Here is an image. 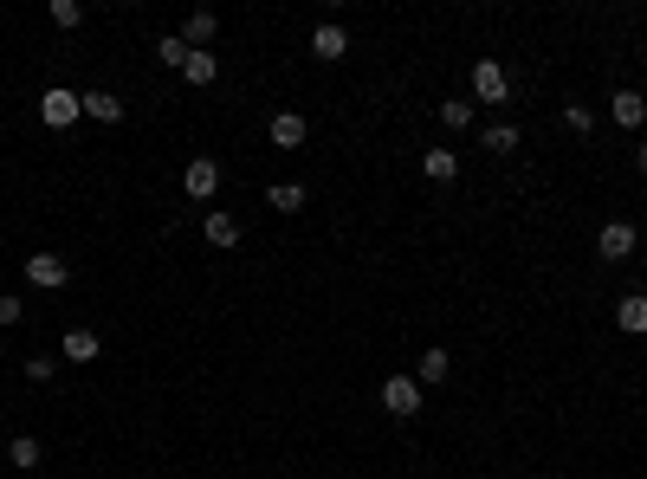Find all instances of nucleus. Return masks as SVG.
Instances as JSON below:
<instances>
[{"instance_id": "4468645a", "label": "nucleus", "mask_w": 647, "mask_h": 479, "mask_svg": "<svg viewBox=\"0 0 647 479\" xmlns=\"http://www.w3.org/2000/svg\"><path fill=\"white\" fill-rule=\"evenodd\" d=\"M7 460H13V467H20V473H33L39 460H46V447H39L33 434H13V441H7Z\"/></svg>"}, {"instance_id": "dca6fc26", "label": "nucleus", "mask_w": 647, "mask_h": 479, "mask_svg": "<svg viewBox=\"0 0 647 479\" xmlns=\"http://www.w3.org/2000/svg\"><path fill=\"white\" fill-rule=\"evenodd\" d=\"M85 117H98V123H123L117 91H85Z\"/></svg>"}, {"instance_id": "393cba45", "label": "nucleus", "mask_w": 647, "mask_h": 479, "mask_svg": "<svg viewBox=\"0 0 647 479\" xmlns=\"http://www.w3.org/2000/svg\"><path fill=\"white\" fill-rule=\"evenodd\" d=\"M26 318V305H20V298H13V292H0V331H13V324H20Z\"/></svg>"}, {"instance_id": "f03ea898", "label": "nucleus", "mask_w": 647, "mask_h": 479, "mask_svg": "<svg viewBox=\"0 0 647 479\" xmlns=\"http://www.w3.org/2000/svg\"><path fill=\"white\" fill-rule=\"evenodd\" d=\"M382 408H389L395 421H415L421 415V382L415 376H389L382 382Z\"/></svg>"}, {"instance_id": "f257e3e1", "label": "nucleus", "mask_w": 647, "mask_h": 479, "mask_svg": "<svg viewBox=\"0 0 647 479\" xmlns=\"http://www.w3.org/2000/svg\"><path fill=\"white\" fill-rule=\"evenodd\" d=\"M78 117H85V91H65V85L39 91V123H46V130H72Z\"/></svg>"}, {"instance_id": "a211bd4d", "label": "nucleus", "mask_w": 647, "mask_h": 479, "mask_svg": "<svg viewBox=\"0 0 647 479\" xmlns=\"http://www.w3.org/2000/svg\"><path fill=\"white\" fill-rule=\"evenodd\" d=\"M98 331H65V363H91V357H98Z\"/></svg>"}, {"instance_id": "4be33fe9", "label": "nucleus", "mask_w": 647, "mask_h": 479, "mask_svg": "<svg viewBox=\"0 0 647 479\" xmlns=\"http://www.w3.org/2000/svg\"><path fill=\"white\" fill-rule=\"evenodd\" d=\"M52 26H59V33H72V26H85V7H78V0H52Z\"/></svg>"}, {"instance_id": "ddd939ff", "label": "nucleus", "mask_w": 647, "mask_h": 479, "mask_svg": "<svg viewBox=\"0 0 647 479\" xmlns=\"http://www.w3.org/2000/svg\"><path fill=\"white\" fill-rule=\"evenodd\" d=\"M266 208L272 214H298V208H305V182H272L266 188Z\"/></svg>"}, {"instance_id": "20e7f679", "label": "nucleus", "mask_w": 647, "mask_h": 479, "mask_svg": "<svg viewBox=\"0 0 647 479\" xmlns=\"http://www.w3.org/2000/svg\"><path fill=\"white\" fill-rule=\"evenodd\" d=\"M473 98L479 104H505V98H512V78H505L499 59H479L473 65Z\"/></svg>"}, {"instance_id": "5701e85b", "label": "nucleus", "mask_w": 647, "mask_h": 479, "mask_svg": "<svg viewBox=\"0 0 647 479\" xmlns=\"http://www.w3.org/2000/svg\"><path fill=\"white\" fill-rule=\"evenodd\" d=\"M156 59L182 72V65H188V39H182V33H169V39H162V46H156Z\"/></svg>"}, {"instance_id": "0eeeda50", "label": "nucleus", "mask_w": 647, "mask_h": 479, "mask_svg": "<svg viewBox=\"0 0 647 479\" xmlns=\"http://www.w3.org/2000/svg\"><path fill=\"white\" fill-rule=\"evenodd\" d=\"M182 39H188V52H208L214 39H220V13H188V26H182Z\"/></svg>"}, {"instance_id": "f3484780", "label": "nucleus", "mask_w": 647, "mask_h": 479, "mask_svg": "<svg viewBox=\"0 0 647 479\" xmlns=\"http://www.w3.org/2000/svg\"><path fill=\"white\" fill-rule=\"evenodd\" d=\"M447 369H453L447 350H428V357L415 363V382H421V389H434V382H447Z\"/></svg>"}, {"instance_id": "f8f14e48", "label": "nucleus", "mask_w": 647, "mask_h": 479, "mask_svg": "<svg viewBox=\"0 0 647 479\" xmlns=\"http://www.w3.org/2000/svg\"><path fill=\"white\" fill-rule=\"evenodd\" d=\"M615 324H622L628 337H647V292H628L622 305H615Z\"/></svg>"}, {"instance_id": "a878e982", "label": "nucleus", "mask_w": 647, "mask_h": 479, "mask_svg": "<svg viewBox=\"0 0 647 479\" xmlns=\"http://www.w3.org/2000/svg\"><path fill=\"white\" fill-rule=\"evenodd\" d=\"M26 376H33V382H52V376H59V357H26Z\"/></svg>"}, {"instance_id": "7ed1b4c3", "label": "nucleus", "mask_w": 647, "mask_h": 479, "mask_svg": "<svg viewBox=\"0 0 647 479\" xmlns=\"http://www.w3.org/2000/svg\"><path fill=\"white\" fill-rule=\"evenodd\" d=\"M635 246H641V234H635V221H609L596 234V253L609 259V266H622V259H635Z\"/></svg>"}, {"instance_id": "9d476101", "label": "nucleus", "mask_w": 647, "mask_h": 479, "mask_svg": "<svg viewBox=\"0 0 647 479\" xmlns=\"http://www.w3.org/2000/svg\"><path fill=\"white\" fill-rule=\"evenodd\" d=\"M609 117L622 123V130H641V123H647V98H641V91H615V98H609Z\"/></svg>"}, {"instance_id": "6ab92c4d", "label": "nucleus", "mask_w": 647, "mask_h": 479, "mask_svg": "<svg viewBox=\"0 0 647 479\" xmlns=\"http://www.w3.org/2000/svg\"><path fill=\"white\" fill-rule=\"evenodd\" d=\"M421 169H428V182H453V175H460V156H453V149H428Z\"/></svg>"}, {"instance_id": "412c9836", "label": "nucleus", "mask_w": 647, "mask_h": 479, "mask_svg": "<svg viewBox=\"0 0 647 479\" xmlns=\"http://www.w3.org/2000/svg\"><path fill=\"white\" fill-rule=\"evenodd\" d=\"M440 123L447 130H473V98H440Z\"/></svg>"}, {"instance_id": "6e6552de", "label": "nucleus", "mask_w": 647, "mask_h": 479, "mask_svg": "<svg viewBox=\"0 0 647 479\" xmlns=\"http://www.w3.org/2000/svg\"><path fill=\"white\" fill-rule=\"evenodd\" d=\"M305 136H311V123L298 111H272V143L279 149H305Z\"/></svg>"}, {"instance_id": "bb28decb", "label": "nucleus", "mask_w": 647, "mask_h": 479, "mask_svg": "<svg viewBox=\"0 0 647 479\" xmlns=\"http://www.w3.org/2000/svg\"><path fill=\"white\" fill-rule=\"evenodd\" d=\"M635 162H641V175H647V143H635Z\"/></svg>"}, {"instance_id": "2eb2a0df", "label": "nucleus", "mask_w": 647, "mask_h": 479, "mask_svg": "<svg viewBox=\"0 0 647 479\" xmlns=\"http://www.w3.org/2000/svg\"><path fill=\"white\" fill-rule=\"evenodd\" d=\"M182 78H188V85H214V78H220V52H188Z\"/></svg>"}, {"instance_id": "b1692460", "label": "nucleus", "mask_w": 647, "mask_h": 479, "mask_svg": "<svg viewBox=\"0 0 647 479\" xmlns=\"http://www.w3.org/2000/svg\"><path fill=\"white\" fill-rule=\"evenodd\" d=\"M563 123H570L576 136H589L596 130V111H589V104H563Z\"/></svg>"}, {"instance_id": "9b49d317", "label": "nucleus", "mask_w": 647, "mask_h": 479, "mask_svg": "<svg viewBox=\"0 0 647 479\" xmlns=\"http://www.w3.org/2000/svg\"><path fill=\"white\" fill-rule=\"evenodd\" d=\"M311 52H318V59L330 65V59H343V52H350V33H343L337 20H324L318 33H311Z\"/></svg>"}, {"instance_id": "39448f33", "label": "nucleus", "mask_w": 647, "mask_h": 479, "mask_svg": "<svg viewBox=\"0 0 647 479\" xmlns=\"http://www.w3.org/2000/svg\"><path fill=\"white\" fill-rule=\"evenodd\" d=\"M26 279H33L39 292H65V285H72V266H65L59 253H33L26 259Z\"/></svg>"}, {"instance_id": "aec40b11", "label": "nucleus", "mask_w": 647, "mask_h": 479, "mask_svg": "<svg viewBox=\"0 0 647 479\" xmlns=\"http://www.w3.org/2000/svg\"><path fill=\"white\" fill-rule=\"evenodd\" d=\"M479 143H486L492 156H512V149H518V123H486V136H479Z\"/></svg>"}, {"instance_id": "1a4fd4ad", "label": "nucleus", "mask_w": 647, "mask_h": 479, "mask_svg": "<svg viewBox=\"0 0 647 479\" xmlns=\"http://www.w3.org/2000/svg\"><path fill=\"white\" fill-rule=\"evenodd\" d=\"M201 234H208V246H220V253H227V246H240V214L214 208L208 221H201Z\"/></svg>"}, {"instance_id": "423d86ee", "label": "nucleus", "mask_w": 647, "mask_h": 479, "mask_svg": "<svg viewBox=\"0 0 647 479\" xmlns=\"http://www.w3.org/2000/svg\"><path fill=\"white\" fill-rule=\"evenodd\" d=\"M182 188H188L195 201H214V195H220V162H214V156H195V162L182 169Z\"/></svg>"}]
</instances>
